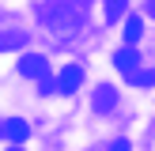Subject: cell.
<instances>
[{
    "mask_svg": "<svg viewBox=\"0 0 155 151\" xmlns=\"http://www.w3.org/2000/svg\"><path fill=\"white\" fill-rule=\"evenodd\" d=\"M80 4L83 0H49V4H45V23H49V27H61V23L76 19Z\"/></svg>",
    "mask_w": 155,
    "mask_h": 151,
    "instance_id": "cell-1",
    "label": "cell"
},
{
    "mask_svg": "<svg viewBox=\"0 0 155 151\" xmlns=\"http://www.w3.org/2000/svg\"><path fill=\"white\" fill-rule=\"evenodd\" d=\"M114 68H117L121 76L140 72V57H136V45H121V49L114 53Z\"/></svg>",
    "mask_w": 155,
    "mask_h": 151,
    "instance_id": "cell-2",
    "label": "cell"
},
{
    "mask_svg": "<svg viewBox=\"0 0 155 151\" xmlns=\"http://www.w3.org/2000/svg\"><path fill=\"white\" fill-rule=\"evenodd\" d=\"M19 76H27V79L49 76V72H45V57H42V53H23V57H19Z\"/></svg>",
    "mask_w": 155,
    "mask_h": 151,
    "instance_id": "cell-3",
    "label": "cell"
},
{
    "mask_svg": "<svg viewBox=\"0 0 155 151\" xmlns=\"http://www.w3.org/2000/svg\"><path fill=\"white\" fill-rule=\"evenodd\" d=\"M57 83H61L57 95H72V91L83 83V68H80V64H64V68H61V76H57Z\"/></svg>",
    "mask_w": 155,
    "mask_h": 151,
    "instance_id": "cell-4",
    "label": "cell"
},
{
    "mask_svg": "<svg viewBox=\"0 0 155 151\" xmlns=\"http://www.w3.org/2000/svg\"><path fill=\"white\" fill-rule=\"evenodd\" d=\"M91 106H95L98 113H110L114 106H117V91H114L110 83H102V87H95V95H91Z\"/></svg>",
    "mask_w": 155,
    "mask_h": 151,
    "instance_id": "cell-5",
    "label": "cell"
},
{
    "mask_svg": "<svg viewBox=\"0 0 155 151\" xmlns=\"http://www.w3.org/2000/svg\"><path fill=\"white\" fill-rule=\"evenodd\" d=\"M0 132H4V140H8V143H23V140L30 136V125H27L23 117H8Z\"/></svg>",
    "mask_w": 155,
    "mask_h": 151,
    "instance_id": "cell-6",
    "label": "cell"
},
{
    "mask_svg": "<svg viewBox=\"0 0 155 151\" xmlns=\"http://www.w3.org/2000/svg\"><path fill=\"white\" fill-rule=\"evenodd\" d=\"M140 34H144V19H140V15H133V19L125 23V45H136V42H140Z\"/></svg>",
    "mask_w": 155,
    "mask_h": 151,
    "instance_id": "cell-7",
    "label": "cell"
},
{
    "mask_svg": "<svg viewBox=\"0 0 155 151\" xmlns=\"http://www.w3.org/2000/svg\"><path fill=\"white\" fill-rule=\"evenodd\" d=\"M121 15H125V0H106V19L117 23Z\"/></svg>",
    "mask_w": 155,
    "mask_h": 151,
    "instance_id": "cell-8",
    "label": "cell"
},
{
    "mask_svg": "<svg viewBox=\"0 0 155 151\" xmlns=\"http://www.w3.org/2000/svg\"><path fill=\"white\" fill-rule=\"evenodd\" d=\"M129 83H133V87H151V83H155V72H144V68H140V72L129 76Z\"/></svg>",
    "mask_w": 155,
    "mask_h": 151,
    "instance_id": "cell-9",
    "label": "cell"
},
{
    "mask_svg": "<svg viewBox=\"0 0 155 151\" xmlns=\"http://www.w3.org/2000/svg\"><path fill=\"white\" fill-rule=\"evenodd\" d=\"M110 151H129V140H125V136H117V140H114V147Z\"/></svg>",
    "mask_w": 155,
    "mask_h": 151,
    "instance_id": "cell-10",
    "label": "cell"
},
{
    "mask_svg": "<svg viewBox=\"0 0 155 151\" xmlns=\"http://www.w3.org/2000/svg\"><path fill=\"white\" fill-rule=\"evenodd\" d=\"M148 4H151V11H155V0H148Z\"/></svg>",
    "mask_w": 155,
    "mask_h": 151,
    "instance_id": "cell-11",
    "label": "cell"
},
{
    "mask_svg": "<svg viewBox=\"0 0 155 151\" xmlns=\"http://www.w3.org/2000/svg\"><path fill=\"white\" fill-rule=\"evenodd\" d=\"M8 151H23V147H8Z\"/></svg>",
    "mask_w": 155,
    "mask_h": 151,
    "instance_id": "cell-12",
    "label": "cell"
}]
</instances>
